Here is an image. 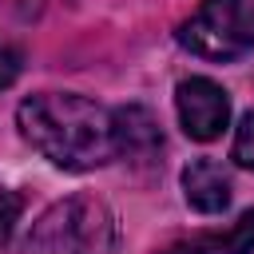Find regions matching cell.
<instances>
[{
  "instance_id": "cell-8",
  "label": "cell",
  "mask_w": 254,
  "mask_h": 254,
  "mask_svg": "<svg viewBox=\"0 0 254 254\" xmlns=\"http://www.w3.org/2000/svg\"><path fill=\"white\" fill-rule=\"evenodd\" d=\"M234 163L238 167H246V171H254V111L238 123V131H234Z\"/></svg>"
},
{
  "instance_id": "cell-5",
  "label": "cell",
  "mask_w": 254,
  "mask_h": 254,
  "mask_svg": "<svg viewBox=\"0 0 254 254\" xmlns=\"http://www.w3.org/2000/svg\"><path fill=\"white\" fill-rule=\"evenodd\" d=\"M111 131H115V155H127L135 163H151L163 151V135L147 107H119L111 115Z\"/></svg>"
},
{
  "instance_id": "cell-6",
  "label": "cell",
  "mask_w": 254,
  "mask_h": 254,
  "mask_svg": "<svg viewBox=\"0 0 254 254\" xmlns=\"http://www.w3.org/2000/svg\"><path fill=\"white\" fill-rule=\"evenodd\" d=\"M183 194L198 214H218L230 202V179L214 159H194L183 171Z\"/></svg>"
},
{
  "instance_id": "cell-10",
  "label": "cell",
  "mask_w": 254,
  "mask_h": 254,
  "mask_svg": "<svg viewBox=\"0 0 254 254\" xmlns=\"http://www.w3.org/2000/svg\"><path fill=\"white\" fill-rule=\"evenodd\" d=\"M167 254H202V250H198V246H171Z\"/></svg>"
},
{
  "instance_id": "cell-7",
  "label": "cell",
  "mask_w": 254,
  "mask_h": 254,
  "mask_svg": "<svg viewBox=\"0 0 254 254\" xmlns=\"http://www.w3.org/2000/svg\"><path fill=\"white\" fill-rule=\"evenodd\" d=\"M202 254H254V206L218 234L202 238Z\"/></svg>"
},
{
  "instance_id": "cell-4",
  "label": "cell",
  "mask_w": 254,
  "mask_h": 254,
  "mask_svg": "<svg viewBox=\"0 0 254 254\" xmlns=\"http://www.w3.org/2000/svg\"><path fill=\"white\" fill-rule=\"evenodd\" d=\"M175 107H179L183 131L190 139H198V143L218 139L226 131V123H230V95L214 79H206V75L183 79L179 91H175Z\"/></svg>"
},
{
  "instance_id": "cell-9",
  "label": "cell",
  "mask_w": 254,
  "mask_h": 254,
  "mask_svg": "<svg viewBox=\"0 0 254 254\" xmlns=\"http://www.w3.org/2000/svg\"><path fill=\"white\" fill-rule=\"evenodd\" d=\"M20 67H24L20 48H16L12 40H4V36H0V87H8V83L20 75Z\"/></svg>"
},
{
  "instance_id": "cell-3",
  "label": "cell",
  "mask_w": 254,
  "mask_h": 254,
  "mask_svg": "<svg viewBox=\"0 0 254 254\" xmlns=\"http://www.w3.org/2000/svg\"><path fill=\"white\" fill-rule=\"evenodd\" d=\"M179 44L202 60H238L254 48V0H202L179 28Z\"/></svg>"
},
{
  "instance_id": "cell-2",
  "label": "cell",
  "mask_w": 254,
  "mask_h": 254,
  "mask_svg": "<svg viewBox=\"0 0 254 254\" xmlns=\"http://www.w3.org/2000/svg\"><path fill=\"white\" fill-rule=\"evenodd\" d=\"M115 218L95 194H71L48 206L32 230L24 254H111Z\"/></svg>"
},
{
  "instance_id": "cell-1",
  "label": "cell",
  "mask_w": 254,
  "mask_h": 254,
  "mask_svg": "<svg viewBox=\"0 0 254 254\" xmlns=\"http://www.w3.org/2000/svg\"><path fill=\"white\" fill-rule=\"evenodd\" d=\"M20 135L64 171H91L115 159L111 111H103L87 95L71 91H40L16 111Z\"/></svg>"
}]
</instances>
